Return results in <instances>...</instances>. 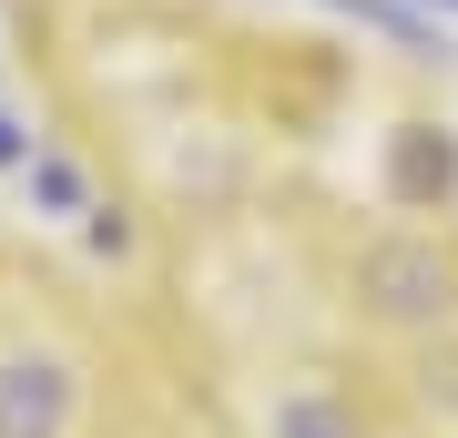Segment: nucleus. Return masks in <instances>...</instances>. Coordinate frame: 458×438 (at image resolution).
<instances>
[{"mask_svg": "<svg viewBox=\"0 0 458 438\" xmlns=\"http://www.w3.org/2000/svg\"><path fill=\"white\" fill-rule=\"evenodd\" d=\"M357 306L397 337H448L458 326V265L438 235H377L357 255Z\"/></svg>", "mask_w": 458, "mask_h": 438, "instance_id": "nucleus-1", "label": "nucleus"}, {"mask_svg": "<svg viewBox=\"0 0 458 438\" xmlns=\"http://www.w3.org/2000/svg\"><path fill=\"white\" fill-rule=\"evenodd\" d=\"M72 408H82V388H72V367L51 347L0 357V438H72Z\"/></svg>", "mask_w": 458, "mask_h": 438, "instance_id": "nucleus-2", "label": "nucleus"}, {"mask_svg": "<svg viewBox=\"0 0 458 438\" xmlns=\"http://www.w3.org/2000/svg\"><path fill=\"white\" fill-rule=\"evenodd\" d=\"M448 184H458V153H448L428 123H408V133L387 143V194H397V204H438Z\"/></svg>", "mask_w": 458, "mask_h": 438, "instance_id": "nucleus-3", "label": "nucleus"}, {"mask_svg": "<svg viewBox=\"0 0 458 438\" xmlns=\"http://www.w3.org/2000/svg\"><path fill=\"white\" fill-rule=\"evenodd\" d=\"M265 428H276V438H367V418L327 388V377H295V388L276 398V418H265Z\"/></svg>", "mask_w": 458, "mask_h": 438, "instance_id": "nucleus-4", "label": "nucleus"}, {"mask_svg": "<svg viewBox=\"0 0 458 438\" xmlns=\"http://www.w3.org/2000/svg\"><path fill=\"white\" fill-rule=\"evenodd\" d=\"M31 194H41L51 214H82V174H72V163H51V153H41V163H31Z\"/></svg>", "mask_w": 458, "mask_h": 438, "instance_id": "nucleus-5", "label": "nucleus"}, {"mask_svg": "<svg viewBox=\"0 0 458 438\" xmlns=\"http://www.w3.org/2000/svg\"><path fill=\"white\" fill-rule=\"evenodd\" d=\"M418 398H428V408H448V418H458V337H448L438 357L418 367Z\"/></svg>", "mask_w": 458, "mask_h": 438, "instance_id": "nucleus-6", "label": "nucleus"}, {"mask_svg": "<svg viewBox=\"0 0 458 438\" xmlns=\"http://www.w3.org/2000/svg\"><path fill=\"white\" fill-rule=\"evenodd\" d=\"M0 163H31V143H21V133H11V123H0Z\"/></svg>", "mask_w": 458, "mask_h": 438, "instance_id": "nucleus-7", "label": "nucleus"}, {"mask_svg": "<svg viewBox=\"0 0 458 438\" xmlns=\"http://www.w3.org/2000/svg\"><path fill=\"white\" fill-rule=\"evenodd\" d=\"M448 11H458V0H448Z\"/></svg>", "mask_w": 458, "mask_h": 438, "instance_id": "nucleus-8", "label": "nucleus"}]
</instances>
